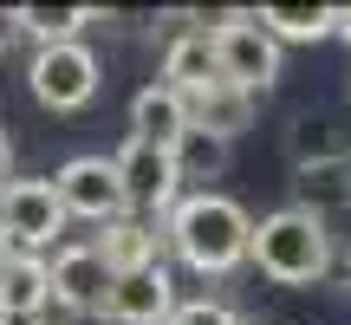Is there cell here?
Listing matches in <instances>:
<instances>
[{
  "label": "cell",
  "instance_id": "cell-24",
  "mask_svg": "<svg viewBox=\"0 0 351 325\" xmlns=\"http://www.w3.org/2000/svg\"><path fill=\"white\" fill-rule=\"evenodd\" d=\"M339 39L351 46V7H339Z\"/></svg>",
  "mask_w": 351,
  "mask_h": 325
},
{
  "label": "cell",
  "instance_id": "cell-1",
  "mask_svg": "<svg viewBox=\"0 0 351 325\" xmlns=\"http://www.w3.org/2000/svg\"><path fill=\"white\" fill-rule=\"evenodd\" d=\"M163 241L176 248V261L202 280H221L247 261V241H254V215L241 208L234 195L221 189H182V202L169 208Z\"/></svg>",
  "mask_w": 351,
  "mask_h": 325
},
{
  "label": "cell",
  "instance_id": "cell-14",
  "mask_svg": "<svg viewBox=\"0 0 351 325\" xmlns=\"http://www.w3.org/2000/svg\"><path fill=\"white\" fill-rule=\"evenodd\" d=\"M293 208H306V215H319L326 221L332 208H351V176H345V156H332V162H300L293 169Z\"/></svg>",
  "mask_w": 351,
  "mask_h": 325
},
{
  "label": "cell",
  "instance_id": "cell-10",
  "mask_svg": "<svg viewBox=\"0 0 351 325\" xmlns=\"http://www.w3.org/2000/svg\"><path fill=\"white\" fill-rule=\"evenodd\" d=\"M98 261L111 267V280L117 274H143V267H156L163 261V234H156V221H143V215H124V221H111L98 241Z\"/></svg>",
  "mask_w": 351,
  "mask_h": 325
},
{
  "label": "cell",
  "instance_id": "cell-27",
  "mask_svg": "<svg viewBox=\"0 0 351 325\" xmlns=\"http://www.w3.org/2000/svg\"><path fill=\"white\" fill-rule=\"evenodd\" d=\"M241 325H261V319H241Z\"/></svg>",
  "mask_w": 351,
  "mask_h": 325
},
{
  "label": "cell",
  "instance_id": "cell-4",
  "mask_svg": "<svg viewBox=\"0 0 351 325\" xmlns=\"http://www.w3.org/2000/svg\"><path fill=\"white\" fill-rule=\"evenodd\" d=\"M98 52L85 39H65V46H33V65H26V85L46 111H85L98 98Z\"/></svg>",
  "mask_w": 351,
  "mask_h": 325
},
{
  "label": "cell",
  "instance_id": "cell-21",
  "mask_svg": "<svg viewBox=\"0 0 351 325\" xmlns=\"http://www.w3.org/2000/svg\"><path fill=\"white\" fill-rule=\"evenodd\" d=\"M7 182H13V137L0 130V189H7Z\"/></svg>",
  "mask_w": 351,
  "mask_h": 325
},
{
  "label": "cell",
  "instance_id": "cell-3",
  "mask_svg": "<svg viewBox=\"0 0 351 325\" xmlns=\"http://www.w3.org/2000/svg\"><path fill=\"white\" fill-rule=\"evenodd\" d=\"M208 33H215V72H221V85L247 91V98H267L280 85V46L254 13H228Z\"/></svg>",
  "mask_w": 351,
  "mask_h": 325
},
{
  "label": "cell",
  "instance_id": "cell-7",
  "mask_svg": "<svg viewBox=\"0 0 351 325\" xmlns=\"http://www.w3.org/2000/svg\"><path fill=\"white\" fill-rule=\"evenodd\" d=\"M111 162H117V182H124L130 215H156V221H169V208L182 202L176 156L156 150V143H143V137H124V150H117Z\"/></svg>",
  "mask_w": 351,
  "mask_h": 325
},
{
  "label": "cell",
  "instance_id": "cell-26",
  "mask_svg": "<svg viewBox=\"0 0 351 325\" xmlns=\"http://www.w3.org/2000/svg\"><path fill=\"white\" fill-rule=\"evenodd\" d=\"M345 176H351V150H345Z\"/></svg>",
  "mask_w": 351,
  "mask_h": 325
},
{
  "label": "cell",
  "instance_id": "cell-22",
  "mask_svg": "<svg viewBox=\"0 0 351 325\" xmlns=\"http://www.w3.org/2000/svg\"><path fill=\"white\" fill-rule=\"evenodd\" d=\"M0 325H46V313H0Z\"/></svg>",
  "mask_w": 351,
  "mask_h": 325
},
{
  "label": "cell",
  "instance_id": "cell-16",
  "mask_svg": "<svg viewBox=\"0 0 351 325\" xmlns=\"http://www.w3.org/2000/svg\"><path fill=\"white\" fill-rule=\"evenodd\" d=\"M254 20L274 33V46H319L339 33V7H261Z\"/></svg>",
  "mask_w": 351,
  "mask_h": 325
},
{
  "label": "cell",
  "instance_id": "cell-17",
  "mask_svg": "<svg viewBox=\"0 0 351 325\" xmlns=\"http://www.w3.org/2000/svg\"><path fill=\"white\" fill-rule=\"evenodd\" d=\"M169 156H176V176H182V182H202V189H208V182H221V176H228L234 143H228V137H208V130L189 124L182 137L169 143Z\"/></svg>",
  "mask_w": 351,
  "mask_h": 325
},
{
  "label": "cell",
  "instance_id": "cell-12",
  "mask_svg": "<svg viewBox=\"0 0 351 325\" xmlns=\"http://www.w3.org/2000/svg\"><path fill=\"white\" fill-rule=\"evenodd\" d=\"M215 78H221V72H215V33H208V26H189V33H176L163 46V85L169 91L195 98V91H208Z\"/></svg>",
  "mask_w": 351,
  "mask_h": 325
},
{
  "label": "cell",
  "instance_id": "cell-23",
  "mask_svg": "<svg viewBox=\"0 0 351 325\" xmlns=\"http://www.w3.org/2000/svg\"><path fill=\"white\" fill-rule=\"evenodd\" d=\"M13 39H20V26H13V13H0V52H7Z\"/></svg>",
  "mask_w": 351,
  "mask_h": 325
},
{
  "label": "cell",
  "instance_id": "cell-5",
  "mask_svg": "<svg viewBox=\"0 0 351 325\" xmlns=\"http://www.w3.org/2000/svg\"><path fill=\"white\" fill-rule=\"evenodd\" d=\"M0 234H7L13 254H46L65 234V208H59L52 176H13L0 189Z\"/></svg>",
  "mask_w": 351,
  "mask_h": 325
},
{
  "label": "cell",
  "instance_id": "cell-9",
  "mask_svg": "<svg viewBox=\"0 0 351 325\" xmlns=\"http://www.w3.org/2000/svg\"><path fill=\"white\" fill-rule=\"evenodd\" d=\"M169 313H176V280H169V267L156 261V267H143V274H117L98 319H111V325H169Z\"/></svg>",
  "mask_w": 351,
  "mask_h": 325
},
{
  "label": "cell",
  "instance_id": "cell-20",
  "mask_svg": "<svg viewBox=\"0 0 351 325\" xmlns=\"http://www.w3.org/2000/svg\"><path fill=\"white\" fill-rule=\"evenodd\" d=\"M169 325H241V313L228 300H176Z\"/></svg>",
  "mask_w": 351,
  "mask_h": 325
},
{
  "label": "cell",
  "instance_id": "cell-15",
  "mask_svg": "<svg viewBox=\"0 0 351 325\" xmlns=\"http://www.w3.org/2000/svg\"><path fill=\"white\" fill-rule=\"evenodd\" d=\"M46 306H52L46 254H7V267H0V313H46Z\"/></svg>",
  "mask_w": 351,
  "mask_h": 325
},
{
  "label": "cell",
  "instance_id": "cell-25",
  "mask_svg": "<svg viewBox=\"0 0 351 325\" xmlns=\"http://www.w3.org/2000/svg\"><path fill=\"white\" fill-rule=\"evenodd\" d=\"M7 254H13V248H7V234H0V267H7Z\"/></svg>",
  "mask_w": 351,
  "mask_h": 325
},
{
  "label": "cell",
  "instance_id": "cell-13",
  "mask_svg": "<svg viewBox=\"0 0 351 325\" xmlns=\"http://www.w3.org/2000/svg\"><path fill=\"white\" fill-rule=\"evenodd\" d=\"M254 111H261V98H247V91L221 85V78H215L208 91H195V98H189V124L208 130V137H228V143L254 124Z\"/></svg>",
  "mask_w": 351,
  "mask_h": 325
},
{
  "label": "cell",
  "instance_id": "cell-8",
  "mask_svg": "<svg viewBox=\"0 0 351 325\" xmlns=\"http://www.w3.org/2000/svg\"><path fill=\"white\" fill-rule=\"evenodd\" d=\"M46 280H52V306L72 319H91L104 313V293H111V267L98 261V248L91 241H72V248H59L46 261Z\"/></svg>",
  "mask_w": 351,
  "mask_h": 325
},
{
  "label": "cell",
  "instance_id": "cell-19",
  "mask_svg": "<svg viewBox=\"0 0 351 325\" xmlns=\"http://www.w3.org/2000/svg\"><path fill=\"white\" fill-rule=\"evenodd\" d=\"M287 150H293V169H300V162H332V156H345L351 143L339 137V117H332V111H306V117H293Z\"/></svg>",
  "mask_w": 351,
  "mask_h": 325
},
{
  "label": "cell",
  "instance_id": "cell-6",
  "mask_svg": "<svg viewBox=\"0 0 351 325\" xmlns=\"http://www.w3.org/2000/svg\"><path fill=\"white\" fill-rule=\"evenodd\" d=\"M52 189H59L65 221L78 215V221H91V228H111V221H124V215H130L124 182H117V162H111V156H72V162H59Z\"/></svg>",
  "mask_w": 351,
  "mask_h": 325
},
{
  "label": "cell",
  "instance_id": "cell-2",
  "mask_svg": "<svg viewBox=\"0 0 351 325\" xmlns=\"http://www.w3.org/2000/svg\"><path fill=\"white\" fill-rule=\"evenodd\" d=\"M247 261L261 267L274 287H313L332 274V228L306 208H274L254 221Z\"/></svg>",
  "mask_w": 351,
  "mask_h": 325
},
{
  "label": "cell",
  "instance_id": "cell-11",
  "mask_svg": "<svg viewBox=\"0 0 351 325\" xmlns=\"http://www.w3.org/2000/svg\"><path fill=\"white\" fill-rule=\"evenodd\" d=\"M182 130H189V98H182V91H169L163 78H150V85L130 98V137H143V143H156V150H169Z\"/></svg>",
  "mask_w": 351,
  "mask_h": 325
},
{
  "label": "cell",
  "instance_id": "cell-18",
  "mask_svg": "<svg viewBox=\"0 0 351 325\" xmlns=\"http://www.w3.org/2000/svg\"><path fill=\"white\" fill-rule=\"evenodd\" d=\"M13 26H20L33 46H65L85 26H98V7H13Z\"/></svg>",
  "mask_w": 351,
  "mask_h": 325
}]
</instances>
